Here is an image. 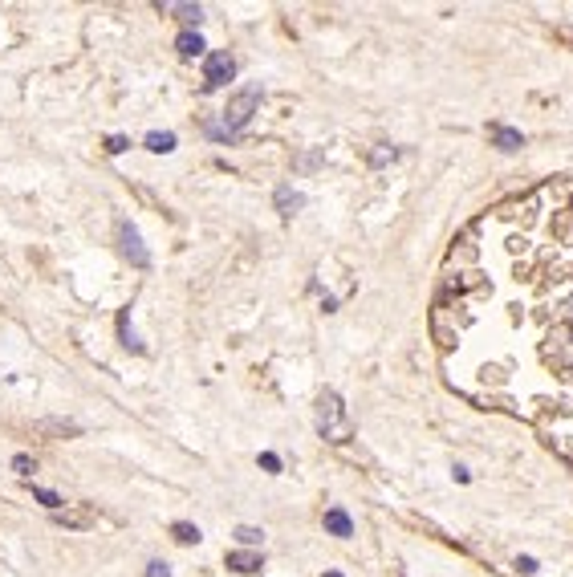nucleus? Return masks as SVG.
Listing matches in <instances>:
<instances>
[{"mask_svg": "<svg viewBox=\"0 0 573 577\" xmlns=\"http://www.w3.org/2000/svg\"><path fill=\"white\" fill-rule=\"evenodd\" d=\"M317 431L329 444H350L354 439V423H350L338 391H321V398H317Z\"/></svg>", "mask_w": 573, "mask_h": 577, "instance_id": "1", "label": "nucleus"}, {"mask_svg": "<svg viewBox=\"0 0 573 577\" xmlns=\"http://www.w3.org/2000/svg\"><path fill=\"white\" fill-rule=\"evenodd\" d=\"M256 106H261V85H248V90H240V94L228 102L224 122H208V134H212V138H236V134L248 126V118L256 114Z\"/></svg>", "mask_w": 573, "mask_h": 577, "instance_id": "2", "label": "nucleus"}, {"mask_svg": "<svg viewBox=\"0 0 573 577\" xmlns=\"http://www.w3.org/2000/svg\"><path fill=\"white\" fill-rule=\"evenodd\" d=\"M236 78V61H232V53H208L203 57V85L208 90H220V85H228Z\"/></svg>", "mask_w": 573, "mask_h": 577, "instance_id": "3", "label": "nucleus"}, {"mask_svg": "<svg viewBox=\"0 0 573 577\" xmlns=\"http://www.w3.org/2000/svg\"><path fill=\"white\" fill-rule=\"evenodd\" d=\"M118 244H122V252H126L138 268H147L150 264V252L143 248V240H138V232H134L131 224H118Z\"/></svg>", "mask_w": 573, "mask_h": 577, "instance_id": "4", "label": "nucleus"}, {"mask_svg": "<svg viewBox=\"0 0 573 577\" xmlns=\"http://www.w3.org/2000/svg\"><path fill=\"white\" fill-rule=\"evenodd\" d=\"M228 569H236V573H261L264 557L252 553V549H236V553H228Z\"/></svg>", "mask_w": 573, "mask_h": 577, "instance_id": "5", "label": "nucleus"}, {"mask_svg": "<svg viewBox=\"0 0 573 577\" xmlns=\"http://www.w3.org/2000/svg\"><path fill=\"white\" fill-rule=\"evenodd\" d=\"M273 203H277V212H280V215H293V212H301V208H305V196H301V191H293V187L285 183V187H277Z\"/></svg>", "mask_w": 573, "mask_h": 577, "instance_id": "6", "label": "nucleus"}, {"mask_svg": "<svg viewBox=\"0 0 573 577\" xmlns=\"http://www.w3.org/2000/svg\"><path fill=\"white\" fill-rule=\"evenodd\" d=\"M492 143L500 150H521L524 147V134L516 126H492Z\"/></svg>", "mask_w": 573, "mask_h": 577, "instance_id": "7", "label": "nucleus"}, {"mask_svg": "<svg viewBox=\"0 0 573 577\" xmlns=\"http://www.w3.org/2000/svg\"><path fill=\"white\" fill-rule=\"evenodd\" d=\"M326 528L333 533V537H354V521H350L342 508H329L326 512Z\"/></svg>", "mask_w": 573, "mask_h": 577, "instance_id": "8", "label": "nucleus"}, {"mask_svg": "<svg viewBox=\"0 0 573 577\" xmlns=\"http://www.w3.org/2000/svg\"><path fill=\"white\" fill-rule=\"evenodd\" d=\"M175 49H179L183 57H199V53L208 49V45H203V37H199V33H191V29H187V33L175 37Z\"/></svg>", "mask_w": 573, "mask_h": 577, "instance_id": "9", "label": "nucleus"}, {"mask_svg": "<svg viewBox=\"0 0 573 577\" xmlns=\"http://www.w3.org/2000/svg\"><path fill=\"white\" fill-rule=\"evenodd\" d=\"M175 143H179V138H175L171 131H150L147 134V150H155V155H171Z\"/></svg>", "mask_w": 573, "mask_h": 577, "instance_id": "10", "label": "nucleus"}, {"mask_svg": "<svg viewBox=\"0 0 573 577\" xmlns=\"http://www.w3.org/2000/svg\"><path fill=\"white\" fill-rule=\"evenodd\" d=\"M171 537L179 545H199V528L187 525V521H175V525H171Z\"/></svg>", "mask_w": 573, "mask_h": 577, "instance_id": "11", "label": "nucleus"}, {"mask_svg": "<svg viewBox=\"0 0 573 577\" xmlns=\"http://www.w3.org/2000/svg\"><path fill=\"white\" fill-rule=\"evenodd\" d=\"M33 496H37V500H41V504H45L49 512H57L61 504H66V500H61V496L53 492V488H33Z\"/></svg>", "mask_w": 573, "mask_h": 577, "instance_id": "12", "label": "nucleus"}, {"mask_svg": "<svg viewBox=\"0 0 573 577\" xmlns=\"http://www.w3.org/2000/svg\"><path fill=\"white\" fill-rule=\"evenodd\" d=\"M167 8H175L187 25H199V17H203V8H199V4H167Z\"/></svg>", "mask_w": 573, "mask_h": 577, "instance_id": "13", "label": "nucleus"}, {"mask_svg": "<svg viewBox=\"0 0 573 577\" xmlns=\"http://www.w3.org/2000/svg\"><path fill=\"white\" fill-rule=\"evenodd\" d=\"M236 541H240V545H261L264 533H261V528H252V525H240V528H236Z\"/></svg>", "mask_w": 573, "mask_h": 577, "instance_id": "14", "label": "nucleus"}, {"mask_svg": "<svg viewBox=\"0 0 573 577\" xmlns=\"http://www.w3.org/2000/svg\"><path fill=\"white\" fill-rule=\"evenodd\" d=\"M13 472H17V476H33L37 472L33 456H13Z\"/></svg>", "mask_w": 573, "mask_h": 577, "instance_id": "15", "label": "nucleus"}, {"mask_svg": "<svg viewBox=\"0 0 573 577\" xmlns=\"http://www.w3.org/2000/svg\"><path fill=\"white\" fill-rule=\"evenodd\" d=\"M394 155H398L394 147H378V150H370V163H374V167H382V163H391Z\"/></svg>", "mask_w": 573, "mask_h": 577, "instance_id": "16", "label": "nucleus"}, {"mask_svg": "<svg viewBox=\"0 0 573 577\" xmlns=\"http://www.w3.org/2000/svg\"><path fill=\"white\" fill-rule=\"evenodd\" d=\"M126 147H131V143H126L122 134H110V138H106V150H110V155H122Z\"/></svg>", "mask_w": 573, "mask_h": 577, "instance_id": "17", "label": "nucleus"}, {"mask_svg": "<svg viewBox=\"0 0 573 577\" xmlns=\"http://www.w3.org/2000/svg\"><path fill=\"white\" fill-rule=\"evenodd\" d=\"M261 468H264V472H273V476H277V472H280V460L273 456V451H264V456H261Z\"/></svg>", "mask_w": 573, "mask_h": 577, "instance_id": "18", "label": "nucleus"}, {"mask_svg": "<svg viewBox=\"0 0 573 577\" xmlns=\"http://www.w3.org/2000/svg\"><path fill=\"white\" fill-rule=\"evenodd\" d=\"M147 577H171L167 561H150V565H147Z\"/></svg>", "mask_w": 573, "mask_h": 577, "instance_id": "19", "label": "nucleus"}, {"mask_svg": "<svg viewBox=\"0 0 573 577\" xmlns=\"http://www.w3.org/2000/svg\"><path fill=\"white\" fill-rule=\"evenodd\" d=\"M516 569H521V573H537V561H533V557H516Z\"/></svg>", "mask_w": 573, "mask_h": 577, "instance_id": "20", "label": "nucleus"}, {"mask_svg": "<svg viewBox=\"0 0 573 577\" xmlns=\"http://www.w3.org/2000/svg\"><path fill=\"white\" fill-rule=\"evenodd\" d=\"M321 577H342V573H321Z\"/></svg>", "mask_w": 573, "mask_h": 577, "instance_id": "21", "label": "nucleus"}]
</instances>
